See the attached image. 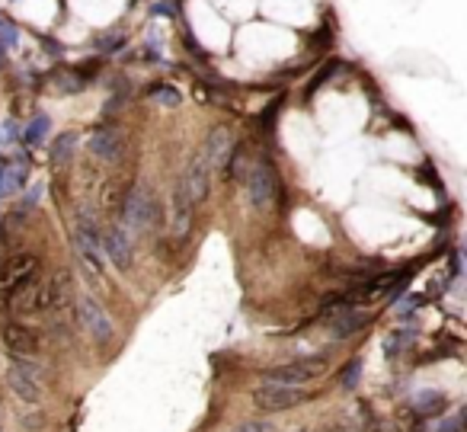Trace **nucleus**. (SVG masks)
I'll list each match as a JSON object with an SVG mask.
<instances>
[{"label":"nucleus","mask_w":467,"mask_h":432,"mask_svg":"<svg viewBox=\"0 0 467 432\" xmlns=\"http://www.w3.org/2000/svg\"><path fill=\"white\" fill-rule=\"evenodd\" d=\"M64 298H68V276H64V272H55V276L35 279L32 285H26V288H20L16 295H10L7 307H10L13 317L29 321V317H42V314L61 307Z\"/></svg>","instance_id":"obj_1"},{"label":"nucleus","mask_w":467,"mask_h":432,"mask_svg":"<svg viewBox=\"0 0 467 432\" xmlns=\"http://www.w3.org/2000/svg\"><path fill=\"white\" fill-rule=\"evenodd\" d=\"M157 215H161V202L151 192V186L138 183L128 189L125 202H122V230L125 234H147L157 224Z\"/></svg>","instance_id":"obj_2"},{"label":"nucleus","mask_w":467,"mask_h":432,"mask_svg":"<svg viewBox=\"0 0 467 432\" xmlns=\"http://www.w3.org/2000/svg\"><path fill=\"white\" fill-rule=\"evenodd\" d=\"M323 369H327V359H323V356H304V359H292V362H282V365H269V369H263V381L304 388L307 381L320 378Z\"/></svg>","instance_id":"obj_3"},{"label":"nucleus","mask_w":467,"mask_h":432,"mask_svg":"<svg viewBox=\"0 0 467 432\" xmlns=\"http://www.w3.org/2000/svg\"><path fill=\"white\" fill-rule=\"evenodd\" d=\"M247 195H250V205L259 211H269L279 199V173L266 157L247 170Z\"/></svg>","instance_id":"obj_4"},{"label":"nucleus","mask_w":467,"mask_h":432,"mask_svg":"<svg viewBox=\"0 0 467 432\" xmlns=\"http://www.w3.org/2000/svg\"><path fill=\"white\" fill-rule=\"evenodd\" d=\"M311 397V390L307 388H292V384H259L253 390V407L263 413H285V410H294L301 407L304 400Z\"/></svg>","instance_id":"obj_5"},{"label":"nucleus","mask_w":467,"mask_h":432,"mask_svg":"<svg viewBox=\"0 0 467 432\" xmlns=\"http://www.w3.org/2000/svg\"><path fill=\"white\" fill-rule=\"evenodd\" d=\"M35 279H42V259L35 257V253H16V257H10V263L0 272V295H4V301L10 295H16L20 288L32 285Z\"/></svg>","instance_id":"obj_6"},{"label":"nucleus","mask_w":467,"mask_h":432,"mask_svg":"<svg viewBox=\"0 0 467 432\" xmlns=\"http://www.w3.org/2000/svg\"><path fill=\"white\" fill-rule=\"evenodd\" d=\"M42 381H45V371H42V365L32 362V359H20V362L10 365V371H7L10 390H13L20 400H26V404H39V400H42Z\"/></svg>","instance_id":"obj_7"},{"label":"nucleus","mask_w":467,"mask_h":432,"mask_svg":"<svg viewBox=\"0 0 467 432\" xmlns=\"http://www.w3.org/2000/svg\"><path fill=\"white\" fill-rule=\"evenodd\" d=\"M77 321H80L84 333L90 336L93 342H99V346H106V342L116 336V327H112L106 307L99 304L96 298H90V295H80V298H77Z\"/></svg>","instance_id":"obj_8"},{"label":"nucleus","mask_w":467,"mask_h":432,"mask_svg":"<svg viewBox=\"0 0 467 432\" xmlns=\"http://www.w3.org/2000/svg\"><path fill=\"white\" fill-rule=\"evenodd\" d=\"M74 250H77V259L93 272H103V250H99V230H96V221L90 215H77L74 221Z\"/></svg>","instance_id":"obj_9"},{"label":"nucleus","mask_w":467,"mask_h":432,"mask_svg":"<svg viewBox=\"0 0 467 432\" xmlns=\"http://www.w3.org/2000/svg\"><path fill=\"white\" fill-rule=\"evenodd\" d=\"M208 189H211V170H208V163L202 161V154H196V157L189 161V167L182 170L180 183H176V192L196 209L199 202H205Z\"/></svg>","instance_id":"obj_10"},{"label":"nucleus","mask_w":467,"mask_h":432,"mask_svg":"<svg viewBox=\"0 0 467 432\" xmlns=\"http://www.w3.org/2000/svg\"><path fill=\"white\" fill-rule=\"evenodd\" d=\"M90 154L103 163H119L125 157V135L116 125H103L90 135Z\"/></svg>","instance_id":"obj_11"},{"label":"nucleus","mask_w":467,"mask_h":432,"mask_svg":"<svg viewBox=\"0 0 467 432\" xmlns=\"http://www.w3.org/2000/svg\"><path fill=\"white\" fill-rule=\"evenodd\" d=\"M99 250H103V257L109 259V263L116 266L119 272L132 269L135 250H132V240H128V234L122 228H106L103 237H99Z\"/></svg>","instance_id":"obj_12"},{"label":"nucleus","mask_w":467,"mask_h":432,"mask_svg":"<svg viewBox=\"0 0 467 432\" xmlns=\"http://www.w3.org/2000/svg\"><path fill=\"white\" fill-rule=\"evenodd\" d=\"M4 346H7V352H13L16 359H32L35 352H39V346H42V340H39V333H35L32 327L13 321L4 327Z\"/></svg>","instance_id":"obj_13"},{"label":"nucleus","mask_w":467,"mask_h":432,"mask_svg":"<svg viewBox=\"0 0 467 432\" xmlns=\"http://www.w3.org/2000/svg\"><path fill=\"white\" fill-rule=\"evenodd\" d=\"M230 147H234V138H230V132L224 125H215L208 132V138H205V147L199 154H202V161L208 163V170L215 173V170H221L224 163H228L230 157Z\"/></svg>","instance_id":"obj_14"},{"label":"nucleus","mask_w":467,"mask_h":432,"mask_svg":"<svg viewBox=\"0 0 467 432\" xmlns=\"http://www.w3.org/2000/svg\"><path fill=\"white\" fill-rule=\"evenodd\" d=\"M362 327H365V317H362V314H356L352 307H340V311L330 317V323H327V330H330L333 340H349V336H356Z\"/></svg>","instance_id":"obj_15"},{"label":"nucleus","mask_w":467,"mask_h":432,"mask_svg":"<svg viewBox=\"0 0 467 432\" xmlns=\"http://www.w3.org/2000/svg\"><path fill=\"white\" fill-rule=\"evenodd\" d=\"M26 183V163L16 161V163H0V195H13L16 189H23Z\"/></svg>","instance_id":"obj_16"},{"label":"nucleus","mask_w":467,"mask_h":432,"mask_svg":"<svg viewBox=\"0 0 467 432\" xmlns=\"http://www.w3.org/2000/svg\"><path fill=\"white\" fill-rule=\"evenodd\" d=\"M74 151H77V135L74 132H61L55 138V144H51V163L64 167V163L74 157Z\"/></svg>","instance_id":"obj_17"},{"label":"nucleus","mask_w":467,"mask_h":432,"mask_svg":"<svg viewBox=\"0 0 467 432\" xmlns=\"http://www.w3.org/2000/svg\"><path fill=\"white\" fill-rule=\"evenodd\" d=\"M147 97H151L154 103L167 106V109H176V106L182 103V93L176 90V87H170V84H154L151 90H147Z\"/></svg>","instance_id":"obj_18"},{"label":"nucleus","mask_w":467,"mask_h":432,"mask_svg":"<svg viewBox=\"0 0 467 432\" xmlns=\"http://www.w3.org/2000/svg\"><path fill=\"white\" fill-rule=\"evenodd\" d=\"M49 125H51L49 116H45V112H39V116H35V119L29 122V128H26V141H29V144H32V147L42 144L45 135H49Z\"/></svg>","instance_id":"obj_19"},{"label":"nucleus","mask_w":467,"mask_h":432,"mask_svg":"<svg viewBox=\"0 0 467 432\" xmlns=\"http://www.w3.org/2000/svg\"><path fill=\"white\" fill-rule=\"evenodd\" d=\"M413 404H416L423 413H439L442 407H445V397L435 394V390H419L416 397H413Z\"/></svg>","instance_id":"obj_20"},{"label":"nucleus","mask_w":467,"mask_h":432,"mask_svg":"<svg viewBox=\"0 0 467 432\" xmlns=\"http://www.w3.org/2000/svg\"><path fill=\"white\" fill-rule=\"evenodd\" d=\"M55 87L61 93H77L87 87V77H77V74H55Z\"/></svg>","instance_id":"obj_21"},{"label":"nucleus","mask_w":467,"mask_h":432,"mask_svg":"<svg viewBox=\"0 0 467 432\" xmlns=\"http://www.w3.org/2000/svg\"><path fill=\"white\" fill-rule=\"evenodd\" d=\"M359 375H362V359H352V362L342 369V375H340V384L346 390H352L359 384Z\"/></svg>","instance_id":"obj_22"},{"label":"nucleus","mask_w":467,"mask_h":432,"mask_svg":"<svg viewBox=\"0 0 467 432\" xmlns=\"http://www.w3.org/2000/svg\"><path fill=\"white\" fill-rule=\"evenodd\" d=\"M336 70H340V64H336V61H327V64H323V68H320V70H317V74H314V80H311V87H307V97H311V93H314V90H320V87L327 84V80H330V77L336 74Z\"/></svg>","instance_id":"obj_23"},{"label":"nucleus","mask_w":467,"mask_h":432,"mask_svg":"<svg viewBox=\"0 0 467 432\" xmlns=\"http://www.w3.org/2000/svg\"><path fill=\"white\" fill-rule=\"evenodd\" d=\"M122 45H125V35H122V32H116V35H103V39H96V51H106V55L119 51Z\"/></svg>","instance_id":"obj_24"},{"label":"nucleus","mask_w":467,"mask_h":432,"mask_svg":"<svg viewBox=\"0 0 467 432\" xmlns=\"http://www.w3.org/2000/svg\"><path fill=\"white\" fill-rule=\"evenodd\" d=\"M230 432H275V426L269 419H247V423H237Z\"/></svg>","instance_id":"obj_25"},{"label":"nucleus","mask_w":467,"mask_h":432,"mask_svg":"<svg viewBox=\"0 0 467 432\" xmlns=\"http://www.w3.org/2000/svg\"><path fill=\"white\" fill-rule=\"evenodd\" d=\"M20 42V29H16V23H0V45H10V49H13V45Z\"/></svg>","instance_id":"obj_26"},{"label":"nucleus","mask_w":467,"mask_h":432,"mask_svg":"<svg viewBox=\"0 0 467 432\" xmlns=\"http://www.w3.org/2000/svg\"><path fill=\"white\" fill-rule=\"evenodd\" d=\"M39 199H42V186L35 183V186L26 192V199H23V209H35V205H39Z\"/></svg>","instance_id":"obj_27"},{"label":"nucleus","mask_w":467,"mask_h":432,"mask_svg":"<svg viewBox=\"0 0 467 432\" xmlns=\"http://www.w3.org/2000/svg\"><path fill=\"white\" fill-rule=\"evenodd\" d=\"M42 45L49 49V55H61V42H55V39H49V35H42Z\"/></svg>","instance_id":"obj_28"},{"label":"nucleus","mask_w":467,"mask_h":432,"mask_svg":"<svg viewBox=\"0 0 467 432\" xmlns=\"http://www.w3.org/2000/svg\"><path fill=\"white\" fill-rule=\"evenodd\" d=\"M173 13H176V10L170 7V4H163V0H161V4H154V16H173Z\"/></svg>","instance_id":"obj_29"},{"label":"nucleus","mask_w":467,"mask_h":432,"mask_svg":"<svg viewBox=\"0 0 467 432\" xmlns=\"http://www.w3.org/2000/svg\"><path fill=\"white\" fill-rule=\"evenodd\" d=\"M0 141H16V125H13V122H7V125H4V135H0Z\"/></svg>","instance_id":"obj_30"},{"label":"nucleus","mask_w":467,"mask_h":432,"mask_svg":"<svg viewBox=\"0 0 467 432\" xmlns=\"http://www.w3.org/2000/svg\"><path fill=\"white\" fill-rule=\"evenodd\" d=\"M458 429H461V423H458V419H448L445 426H439V432H458Z\"/></svg>","instance_id":"obj_31"}]
</instances>
